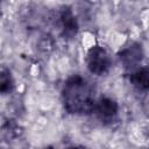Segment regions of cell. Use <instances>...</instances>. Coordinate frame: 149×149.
Returning <instances> with one entry per match:
<instances>
[{"instance_id": "6da1fadb", "label": "cell", "mask_w": 149, "mask_h": 149, "mask_svg": "<svg viewBox=\"0 0 149 149\" xmlns=\"http://www.w3.org/2000/svg\"><path fill=\"white\" fill-rule=\"evenodd\" d=\"M63 102L69 113L93 112L95 100L92 85L80 76L71 77L63 87Z\"/></svg>"}, {"instance_id": "7a4b0ae2", "label": "cell", "mask_w": 149, "mask_h": 149, "mask_svg": "<svg viewBox=\"0 0 149 149\" xmlns=\"http://www.w3.org/2000/svg\"><path fill=\"white\" fill-rule=\"evenodd\" d=\"M86 64L91 73L100 76L105 73L109 68V56L106 52V50L101 47H91V49L87 52Z\"/></svg>"}, {"instance_id": "3957f363", "label": "cell", "mask_w": 149, "mask_h": 149, "mask_svg": "<svg viewBox=\"0 0 149 149\" xmlns=\"http://www.w3.org/2000/svg\"><path fill=\"white\" fill-rule=\"evenodd\" d=\"M93 112L100 120H111L118 113V104L111 98H101L95 101Z\"/></svg>"}, {"instance_id": "277c9868", "label": "cell", "mask_w": 149, "mask_h": 149, "mask_svg": "<svg viewBox=\"0 0 149 149\" xmlns=\"http://www.w3.org/2000/svg\"><path fill=\"white\" fill-rule=\"evenodd\" d=\"M142 48L140 44H130L120 52V61L126 68L136 66L142 59Z\"/></svg>"}, {"instance_id": "5b68a950", "label": "cell", "mask_w": 149, "mask_h": 149, "mask_svg": "<svg viewBox=\"0 0 149 149\" xmlns=\"http://www.w3.org/2000/svg\"><path fill=\"white\" fill-rule=\"evenodd\" d=\"M61 20H62V26H63L64 34L69 37H73L78 31V23H77L76 17L73 16L72 12L70 9L63 10Z\"/></svg>"}, {"instance_id": "8992f818", "label": "cell", "mask_w": 149, "mask_h": 149, "mask_svg": "<svg viewBox=\"0 0 149 149\" xmlns=\"http://www.w3.org/2000/svg\"><path fill=\"white\" fill-rule=\"evenodd\" d=\"M132 84L139 90L149 88V68H141L134 71L130 76Z\"/></svg>"}, {"instance_id": "52a82bcc", "label": "cell", "mask_w": 149, "mask_h": 149, "mask_svg": "<svg viewBox=\"0 0 149 149\" xmlns=\"http://www.w3.org/2000/svg\"><path fill=\"white\" fill-rule=\"evenodd\" d=\"M0 90L2 93H6V92H10L12 88H13V79L10 77V73L9 72H2L1 74V81H0Z\"/></svg>"}]
</instances>
